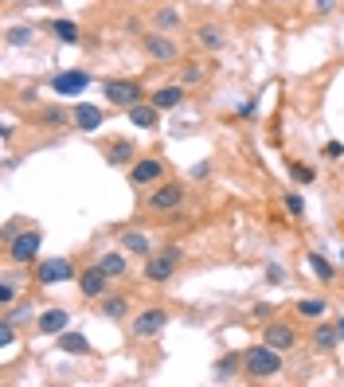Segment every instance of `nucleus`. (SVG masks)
I'll use <instances>...</instances> for the list:
<instances>
[{"label": "nucleus", "instance_id": "473e14b6", "mask_svg": "<svg viewBox=\"0 0 344 387\" xmlns=\"http://www.w3.org/2000/svg\"><path fill=\"white\" fill-rule=\"evenodd\" d=\"M0 345H4V348H12V345H16V321L0 317Z\"/></svg>", "mask_w": 344, "mask_h": 387}, {"label": "nucleus", "instance_id": "f257e3e1", "mask_svg": "<svg viewBox=\"0 0 344 387\" xmlns=\"http://www.w3.org/2000/svg\"><path fill=\"white\" fill-rule=\"evenodd\" d=\"M282 356L285 352H278V348H270L266 340L262 345H251L243 352V371L251 379H274L278 371H282Z\"/></svg>", "mask_w": 344, "mask_h": 387}, {"label": "nucleus", "instance_id": "f03ea898", "mask_svg": "<svg viewBox=\"0 0 344 387\" xmlns=\"http://www.w3.org/2000/svg\"><path fill=\"white\" fill-rule=\"evenodd\" d=\"M180 262H184V251H180L177 243L160 246V251L149 254V262H145V282H153V286H165L168 278H177Z\"/></svg>", "mask_w": 344, "mask_h": 387}, {"label": "nucleus", "instance_id": "7c9ffc66", "mask_svg": "<svg viewBox=\"0 0 344 387\" xmlns=\"http://www.w3.org/2000/svg\"><path fill=\"white\" fill-rule=\"evenodd\" d=\"M12 302H16V278L4 274V278H0V309H8Z\"/></svg>", "mask_w": 344, "mask_h": 387}, {"label": "nucleus", "instance_id": "9d476101", "mask_svg": "<svg viewBox=\"0 0 344 387\" xmlns=\"http://www.w3.org/2000/svg\"><path fill=\"white\" fill-rule=\"evenodd\" d=\"M141 43H145V55H149L153 63H177L180 59V47L168 40L165 32H149Z\"/></svg>", "mask_w": 344, "mask_h": 387}, {"label": "nucleus", "instance_id": "a19ab883", "mask_svg": "<svg viewBox=\"0 0 344 387\" xmlns=\"http://www.w3.org/2000/svg\"><path fill=\"white\" fill-rule=\"evenodd\" d=\"M4 317H8V321H20V317H28V305H20V309H8V313H4Z\"/></svg>", "mask_w": 344, "mask_h": 387}, {"label": "nucleus", "instance_id": "b1692460", "mask_svg": "<svg viewBox=\"0 0 344 387\" xmlns=\"http://www.w3.org/2000/svg\"><path fill=\"white\" fill-rule=\"evenodd\" d=\"M239 368H243V352H227L223 360L215 364V379H231Z\"/></svg>", "mask_w": 344, "mask_h": 387}, {"label": "nucleus", "instance_id": "dca6fc26", "mask_svg": "<svg viewBox=\"0 0 344 387\" xmlns=\"http://www.w3.org/2000/svg\"><path fill=\"white\" fill-rule=\"evenodd\" d=\"M153 102H157L160 109H177L180 102H184V83H168V86H160V90H153Z\"/></svg>", "mask_w": 344, "mask_h": 387}, {"label": "nucleus", "instance_id": "37998d69", "mask_svg": "<svg viewBox=\"0 0 344 387\" xmlns=\"http://www.w3.org/2000/svg\"><path fill=\"white\" fill-rule=\"evenodd\" d=\"M336 328H340V345H344V317H340V321H336Z\"/></svg>", "mask_w": 344, "mask_h": 387}, {"label": "nucleus", "instance_id": "f3484780", "mask_svg": "<svg viewBox=\"0 0 344 387\" xmlns=\"http://www.w3.org/2000/svg\"><path fill=\"white\" fill-rule=\"evenodd\" d=\"M305 266H309L313 274H317V282H325V286H328V282H336V266L325 258V254L309 251V254H305Z\"/></svg>", "mask_w": 344, "mask_h": 387}, {"label": "nucleus", "instance_id": "4be33fe9", "mask_svg": "<svg viewBox=\"0 0 344 387\" xmlns=\"http://www.w3.org/2000/svg\"><path fill=\"white\" fill-rule=\"evenodd\" d=\"M59 348L71 356H90V340H86L83 333H67V328L59 333Z\"/></svg>", "mask_w": 344, "mask_h": 387}, {"label": "nucleus", "instance_id": "9b49d317", "mask_svg": "<svg viewBox=\"0 0 344 387\" xmlns=\"http://www.w3.org/2000/svg\"><path fill=\"white\" fill-rule=\"evenodd\" d=\"M109 274L102 266H86L83 274H78V290H83V297H90V302H98V297H106V290H109Z\"/></svg>", "mask_w": 344, "mask_h": 387}, {"label": "nucleus", "instance_id": "412c9836", "mask_svg": "<svg viewBox=\"0 0 344 387\" xmlns=\"http://www.w3.org/2000/svg\"><path fill=\"white\" fill-rule=\"evenodd\" d=\"M196 40H200V47L219 51L227 43V35H223V28H219V24H200V28H196Z\"/></svg>", "mask_w": 344, "mask_h": 387}, {"label": "nucleus", "instance_id": "79ce46f5", "mask_svg": "<svg viewBox=\"0 0 344 387\" xmlns=\"http://www.w3.org/2000/svg\"><path fill=\"white\" fill-rule=\"evenodd\" d=\"M126 32L129 35H141V20H126Z\"/></svg>", "mask_w": 344, "mask_h": 387}, {"label": "nucleus", "instance_id": "f704fd0d", "mask_svg": "<svg viewBox=\"0 0 344 387\" xmlns=\"http://www.w3.org/2000/svg\"><path fill=\"white\" fill-rule=\"evenodd\" d=\"M282 203H285V211H290V215H305V200L297 192H285Z\"/></svg>", "mask_w": 344, "mask_h": 387}, {"label": "nucleus", "instance_id": "c85d7f7f", "mask_svg": "<svg viewBox=\"0 0 344 387\" xmlns=\"http://www.w3.org/2000/svg\"><path fill=\"white\" fill-rule=\"evenodd\" d=\"M153 28H160V32H172V28H180V12H177V8H160L157 16H153Z\"/></svg>", "mask_w": 344, "mask_h": 387}, {"label": "nucleus", "instance_id": "39448f33", "mask_svg": "<svg viewBox=\"0 0 344 387\" xmlns=\"http://www.w3.org/2000/svg\"><path fill=\"white\" fill-rule=\"evenodd\" d=\"M8 246V262L12 266H28V262H35L40 258V246H43V239H40V231H20L16 239H12V243H4Z\"/></svg>", "mask_w": 344, "mask_h": 387}, {"label": "nucleus", "instance_id": "2eb2a0df", "mask_svg": "<svg viewBox=\"0 0 344 387\" xmlns=\"http://www.w3.org/2000/svg\"><path fill=\"white\" fill-rule=\"evenodd\" d=\"M67 325H71V313L67 309H43L40 313V333H47V337H59Z\"/></svg>", "mask_w": 344, "mask_h": 387}, {"label": "nucleus", "instance_id": "c9c22d12", "mask_svg": "<svg viewBox=\"0 0 344 387\" xmlns=\"http://www.w3.org/2000/svg\"><path fill=\"white\" fill-rule=\"evenodd\" d=\"M20 231H24V227H20V219H8V223L0 227V243H12V239H16Z\"/></svg>", "mask_w": 344, "mask_h": 387}, {"label": "nucleus", "instance_id": "a211bd4d", "mask_svg": "<svg viewBox=\"0 0 344 387\" xmlns=\"http://www.w3.org/2000/svg\"><path fill=\"white\" fill-rule=\"evenodd\" d=\"M336 345H340V328L336 325H317L313 328V348H317V352H333Z\"/></svg>", "mask_w": 344, "mask_h": 387}, {"label": "nucleus", "instance_id": "4468645a", "mask_svg": "<svg viewBox=\"0 0 344 387\" xmlns=\"http://www.w3.org/2000/svg\"><path fill=\"white\" fill-rule=\"evenodd\" d=\"M90 86V75L86 71H59V75L51 78V90H59V94H78Z\"/></svg>", "mask_w": 344, "mask_h": 387}, {"label": "nucleus", "instance_id": "ddd939ff", "mask_svg": "<svg viewBox=\"0 0 344 387\" xmlns=\"http://www.w3.org/2000/svg\"><path fill=\"white\" fill-rule=\"evenodd\" d=\"M126 118L134 121L137 129H157V121H160V106H157V102H137V106H129V109H126Z\"/></svg>", "mask_w": 344, "mask_h": 387}, {"label": "nucleus", "instance_id": "ea45409f", "mask_svg": "<svg viewBox=\"0 0 344 387\" xmlns=\"http://www.w3.org/2000/svg\"><path fill=\"white\" fill-rule=\"evenodd\" d=\"M254 317H259V321H274V309H270V305H254Z\"/></svg>", "mask_w": 344, "mask_h": 387}, {"label": "nucleus", "instance_id": "5701e85b", "mask_svg": "<svg viewBox=\"0 0 344 387\" xmlns=\"http://www.w3.org/2000/svg\"><path fill=\"white\" fill-rule=\"evenodd\" d=\"M121 246H126L129 254H145V258L153 254V239L141 235V231H121Z\"/></svg>", "mask_w": 344, "mask_h": 387}, {"label": "nucleus", "instance_id": "4c0bfd02", "mask_svg": "<svg viewBox=\"0 0 344 387\" xmlns=\"http://www.w3.org/2000/svg\"><path fill=\"white\" fill-rule=\"evenodd\" d=\"M266 282H270V286H282V282H290V278H285V270L278 266V262H270V266H266Z\"/></svg>", "mask_w": 344, "mask_h": 387}, {"label": "nucleus", "instance_id": "bb28decb", "mask_svg": "<svg viewBox=\"0 0 344 387\" xmlns=\"http://www.w3.org/2000/svg\"><path fill=\"white\" fill-rule=\"evenodd\" d=\"M51 32H55V40H63V43H78V24L75 20H55Z\"/></svg>", "mask_w": 344, "mask_h": 387}, {"label": "nucleus", "instance_id": "e433bc0d", "mask_svg": "<svg viewBox=\"0 0 344 387\" xmlns=\"http://www.w3.org/2000/svg\"><path fill=\"white\" fill-rule=\"evenodd\" d=\"M321 157H325V160H340V157H344V141H325Z\"/></svg>", "mask_w": 344, "mask_h": 387}, {"label": "nucleus", "instance_id": "72a5a7b5", "mask_svg": "<svg viewBox=\"0 0 344 387\" xmlns=\"http://www.w3.org/2000/svg\"><path fill=\"white\" fill-rule=\"evenodd\" d=\"M203 78V67H196V63H184V67H180V83L184 86H196Z\"/></svg>", "mask_w": 344, "mask_h": 387}, {"label": "nucleus", "instance_id": "1a4fd4ad", "mask_svg": "<svg viewBox=\"0 0 344 387\" xmlns=\"http://www.w3.org/2000/svg\"><path fill=\"white\" fill-rule=\"evenodd\" d=\"M262 340H266L270 348H278V352H290V348H297V328L290 325V321H266V328H262Z\"/></svg>", "mask_w": 344, "mask_h": 387}, {"label": "nucleus", "instance_id": "20e7f679", "mask_svg": "<svg viewBox=\"0 0 344 387\" xmlns=\"http://www.w3.org/2000/svg\"><path fill=\"white\" fill-rule=\"evenodd\" d=\"M102 94H106L109 106H118V109H129V106H137V102H145L141 83H134V78H106V83H102Z\"/></svg>", "mask_w": 344, "mask_h": 387}, {"label": "nucleus", "instance_id": "7ed1b4c3", "mask_svg": "<svg viewBox=\"0 0 344 387\" xmlns=\"http://www.w3.org/2000/svg\"><path fill=\"white\" fill-rule=\"evenodd\" d=\"M145 208L157 211V215H172V211L184 208V184H177V180H160V184H153V192L145 196Z\"/></svg>", "mask_w": 344, "mask_h": 387}, {"label": "nucleus", "instance_id": "6e6552de", "mask_svg": "<svg viewBox=\"0 0 344 387\" xmlns=\"http://www.w3.org/2000/svg\"><path fill=\"white\" fill-rule=\"evenodd\" d=\"M165 325H168V309H160V305H149V309L137 313V321H134V337H137V340L160 337V333H165Z\"/></svg>", "mask_w": 344, "mask_h": 387}, {"label": "nucleus", "instance_id": "58836bf2", "mask_svg": "<svg viewBox=\"0 0 344 387\" xmlns=\"http://www.w3.org/2000/svg\"><path fill=\"white\" fill-rule=\"evenodd\" d=\"M336 8V0H313V12L317 16H325V12H333Z\"/></svg>", "mask_w": 344, "mask_h": 387}, {"label": "nucleus", "instance_id": "c756f323", "mask_svg": "<svg viewBox=\"0 0 344 387\" xmlns=\"http://www.w3.org/2000/svg\"><path fill=\"white\" fill-rule=\"evenodd\" d=\"M4 40H8V47H28V43L35 40V28H28V24H20V28H12L8 35H4Z\"/></svg>", "mask_w": 344, "mask_h": 387}, {"label": "nucleus", "instance_id": "aec40b11", "mask_svg": "<svg viewBox=\"0 0 344 387\" xmlns=\"http://www.w3.org/2000/svg\"><path fill=\"white\" fill-rule=\"evenodd\" d=\"M325 309H328L325 297H302V302L294 305V313L302 321H321V317H325Z\"/></svg>", "mask_w": 344, "mask_h": 387}, {"label": "nucleus", "instance_id": "393cba45", "mask_svg": "<svg viewBox=\"0 0 344 387\" xmlns=\"http://www.w3.org/2000/svg\"><path fill=\"white\" fill-rule=\"evenodd\" d=\"M106 160H109V165H129V160H134V145H129V141H114L106 149Z\"/></svg>", "mask_w": 344, "mask_h": 387}, {"label": "nucleus", "instance_id": "423d86ee", "mask_svg": "<svg viewBox=\"0 0 344 387\" xmlns=\"http://www.w3.org/2000/svg\"><path fill=\"white\" fill-rule=\"evenodd\" d=\"M71 278H78V270L71 258H43L40 270H35V282L40 286H59V282H71Z\"/></svg>", "mask_w": 344, "mask_h": 387}, {"label": "nucleus", "instance_id": "a878e982", "mask_svg": "<svg viewBox=\"0 0 344 387\" xmlns=\"http://www.w3.org/2000/svg\"><path fill=\"white\" fill-rule=\"evenodd\" d=\"M71 118H75V114H67V109H55V106H51V109H43V114H40V126L63 129V126H67Z\"/></svg>", "mask_w": 344, "mask_h": 387}, {"label": "nucleus", "instance_id": "cd10ccee", "mask_svg": "<svg viewBox=\"0 0 344 387\" xmlns=\"http://www.w3.org/2000/svg\"><path fill=\"white\" fill-rule=\"evenodd\" d=\"M102 313H106L109 321H121L129 313V302L126 297H106V302H102Z\"/></svg>", "mask_w": 344, "mask_h": 387}, {"label": "nucleus", "instance_id": "f8f14e48", "mask_svg": "<svg viewBox=\"0 0 344 387\" xmlns=\"http://www.w3.org/2000/svg\"><path fill=\"white\" fill-rule=\"evenodd\" d=\"M71 114H75V126L83 129V133H98V129H102V121H106L102 106H90V102H78V106L71 109Z\"/></svg>", "mask_w": 344, "mask_h": 387}, {"label": "nucleus", "instance_id": "2f4dec72", "mask_svg": "<svg viewBox=\"0 0 344 387\" xmlns=\"http://www.w3.org/2000/svg\"><path fill=\"white\" fill-rule=\"evenodd\" d=\"M290 177H294L297 184H313V180H317V172H313L309 165H302V160H290Z\"/></svg>", "mask_w": 344, "mask_h": 387}, {"label": "nucleus", "instance_id": "6ab92c4d", "mask_svg": "<svg viewBox=\"0 0 344 387\" xmlns=\"http://www.w3.org/2000/svg\"><path fill=\"white\" fill-rule=\"evenodd\" d=\"M98 266L106 270L109 278H126V274H129V258H126L121 251H109V254H102V258H98Z\"/></svg>", "mask_w": 344, "mask_h": 387}, {"label": "nucleus", "instance_id": "0eeeda50", "mask_svg": "<svg viewBox=\"0 0 344 387\" xmlns=\"http://www.w3.org/2000/svg\"><path fill=\"white\" fill-rule=\"evenodd\" d=\"M165 160L160 157H141V160H134V169H129V184L134 188H149V184H160L165 180Z\"/></svg>", "mask_w": 344, "mask_h": 387}]
</instances>
